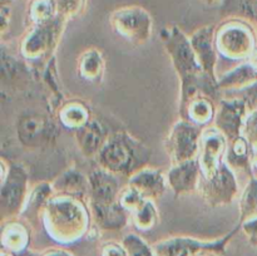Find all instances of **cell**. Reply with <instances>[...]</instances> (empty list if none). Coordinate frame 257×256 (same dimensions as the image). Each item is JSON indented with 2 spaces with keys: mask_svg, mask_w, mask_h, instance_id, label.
<instances>
[{
  "mask_svg": "<svg viewBox=\"0 0 257 256\" xmlns=\"http://www.w3.org/2000/svg\"><path fill=\"white\" fill-rule=\"evenodd\" d=\"M113 25L122 34L132 38H145L150 34L152 20L145 9L138 7L122 8L112 17Z\"/></svg>",
  "mask_w": 257,
  "mask_h": 256,
  "instance_id": "cell-1",
  "label": "cell"
},
{
  "mask_svg": "<svg viewBox=\"0 0 257 256\" xmlns=\"http://www.w3.org/2000/svg\"><path fill=\"white\" fill-rule=\"evenodd\" d=\"M32 17L37 22L45 23L54 18L57 8L53 0H35L32 5Z\"/></svg>",
  "mask_w": 257,
  "mask_h": 256,
  "instance_id": "cell-2",
  "label": "cell"
},
{
  "mask_svg": "<svg viewBox=\"0 0 257 256\" xmlns=\"http://www.w3.org/2000/svg\"><path fill=\"white\" fill-rule=\"evenodd\" d=\"M53 2L59 14L67 15V17L79 12L84 4V0H53Z\"/></svg>",
  "mask_w": 257,
  "mask_h": 256,
  "instance_id": "cell-3",
  "label": "cell"
},
{
  "mask_svg": "<svg viewBox=\"0 0 257 256\" xmlns=\"http://www.w3.org/2000/svg\"><path fill=\"white\" fill-rule=\"evenodd\" d=\"M248 206L252 210H257V182L251 186V190L248 191Z\"/></svg>",
  "mask_w": 257,
  "mask_h": 256,
  "instance_id": "cell-4",
  "label": "cell"
},
{
  "mask_svg": "<svg viewBox=\"0 0 257 256\" xmlns=\"http://www.w3.org/2000/svg\"><path fill=\"white\" fill-rule=\"evenodd\" d=\"M247 231L248 233H250V237L251 240H252V242L255 243V245H257V220L252 221V222L248 225Z\"/></svg>",
  "mask_w": 257,
  "mask_h": 256,
  "instance_id": "cell-5",
  "label": "cell"
},
{
  "mask_svg": "<svg viewBox=\"0 0 257 256\" xmlns=\"http://www.w3.org/2000/svg\"><path fill=\"white\" fill-rule=\"evenodd\" d=\"M251 135L257 140V113L251 119Z\"/></svg>",
  "mask_w": 257,
  "mask_h": 256,
  "instance_id": "cell-6",
  "label": "cell"
},
{
  "mask_svg": "<svg viewBox=\"0 0 257 256\" xmlns=\"http://www.w3.org/2000/svg\"><path fill=\"white\" fill-rule=\"evenodd\" d=\"M252 63H253V65H255V69H257V52L255 53V57H253Z\"/></svg>",
  "mask_w": 257,
  "mask_h": 256,
  "instance_id": "cell-7",
  "label": "cell"
},
{
  "mask_svg": "<svg viewBox=\"0 0 257 256\" xmlns=\"http://www.w3.org/2000/svg\"><path fill=\"white\" fill-rule=\"evenodd\" d=\"M206 2H208V3H212L213 0H206Z\"/></svg>",
  "mask_w": 257,
  "mask_h": 256,
  "instance_id": "cell-8",
  "label": "cell"
},
{
  "mask_svg": "<svg viewBox=\"0 0 257 256\" xmlns=\"http://www.w3.org/2000/svg\"><path fill=\"white\" fill-rule=\"evenodd\" d=\"M256 158H257V152H256Z\"/></svg>",
  "mask_w": 257,
  "mask_h": 256,
  "instance_id": "cell-9",
  "label": "cell"
}]
</instances>
